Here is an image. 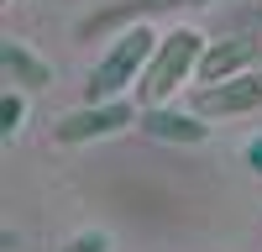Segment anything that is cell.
<instances>
[{
  "mask_svg": "<svg viewBox=\"0 0 262 252\" xmlns=\"http://www.w3.org/2000/svg\"><path fill=\"white\" fill-rule=\"evenodd\" d=\"M158 42H163V37L152 32V27H126V32L111 42V53L95 63L84 100H121L131 84H142V74H147L152 53H158Z\"/></svg>",
  "mask_w": 262,
  "mask_h": 252,
  "instance_id": "6da1fadb",
  "label": "cell"
},
{
  "mask_svg": "<svg viewBox=\"0 0 262 252\" xmlns=\"http://www.w3.org/2000/svg\"><path fill=\"white\" fill-rule=\"evenodd\" d=\"M205 48L210 42L194 32V27H173L163 42H158V53H152V63H147V74H142V100L147 105H163L179 84H189L194 79V69H200V58H205Z\"/></svg>",
  "mask_w": 262,
  "mask_h": 252,
  "instance_id": "7a4b0ae2",
  "label": "cell"
},
{
  "mask_svg": "<svg viewBox=\"0 0 262 252\" xmlns=\"http://www.w3.org/2000/svg\"><path fill=\"white\" fill-rule=\"evenodd\" d=\"M131 121H142V116H137V105H131L126 95L121 100H84L79 111H69L53 126V137L63 147H79V142H95V137H116V132H126Z\"/></svg>",
  "mask_w": 262,
  "mask_h": 252,
  "instance_id": "3957f363",
  "label": "cell"
},
{
  "mask_svg": "<svg viewBox=\"0 0 262 252\" xmlns=\"http://www.w3.org/2000/svg\"><path fill=\"white\" fill-rule=\"evenodd\" d=\"M262 105V74H236L226 84H205L200 100H194V111L200 116H236V111H257Z\"/></svg>",
  "mask_w": 262,
  "mask_h": 252,
  "instance_id": "277c9868",
  "label": "cell"
},
{
  "mask_svg": "<svg viewBox=\"0 0 262 252\" xmlns=\"http://www.w3.org/2000/svg\"><path fill=\"white\" fill-rule=\"evenodd\" d=\"M252 63H257V53H252L247 37H221V42H210V48H205L194 79H200V84H226V79H236V74H252Z\"/></svg>",
  "mask_w": 262,
  "mask_h": 252,
  "instance_id": "5b68a950",
  "label": "cell"
},
{
  "mask_svg": "<svg viewBox=\"0 0 262 252\" xmlns=\"http://www.w3.org/2000/svg\"><path fill=\"white\" fill-rule=\"evenodd\" d=\"M142 132L158 137V142H205V116L200 111H168V105H152L142 116Z\"/></svg>",
  "mask_w": 262,
  "mask_h": 252,
  "instance_id": "8992f818",
  "label": "cell"
},
{
  "mask_svg": "<svg viewBox=\"0 0 262 252\" xmlns=\"http://www.w3.org/2000/svg\"><path fill=\"white\" fill-rule=\"evenodd\" d=\"M0 69H6V79L16 84V90H42V84H53V69L37 53H27L16 37L0 42Z\"/></svg>",
  "mask_w": 262,
  "mask_h": 252,
  "instance_id": "52a82bcc",
  "label": "cell"
},
{
  "mask_svg": "<svg viewBox=\"0 0 262 252\" xmlns=\"http://www.w3.org/2000/svg\"><path fill=\"white\" fill-rule=\"evenodd\" d=\"M21 111H27V100H21V90L11 84V90L0 95V137H16V126H21Z\"/></svg>",
  "mask_w": 262,
  "mask_h": 252,
  "instance_id": "ba28073f",
  "label": "cell"
},
{
  "mask_svg": "<svg viewBox=\"0 0 262 252\" xmlns=\"http://www.w3.org/2000/svg\"><path fill=\"white\" fill-rule=\"evenodd\" d=\"M63 252H111V237H105V231H84V237H74Z\"/></svg>",
  "mask_w": 262,
  "mask_h": 252,
  "instance_id": "9c48e42d",
  "label": "cell"
},
{
  "mask_svg": "<svg viewBox=\"0 0 262 252\" xmlns=\"http://www.w3.org/2000/svg\"><path fill=\"white\" fill-rule=\"evenodd\" d=\"M247 163H252V174H262V137L247 142Z\"/></svg>",
  "mask_w": 262,
  "mask_h": 252,
  "instance_id": "30bf717a",
  "label": "cell"
},
{
  "mask_svg": "<svg viewBox=\"0 0 262 252\" xmlns=\"http://www.w3.org/2000/svg\"><path fill=\"white\" fill-rule=\"evenodd\" d=\"M189 6H200V0H189Z\"/></svg>",
  "mask_w": 262,
  "mask_h": 252,
  "instance_id": "8fae6325",
  "label": "cell"
},
{
  "mask_svg": "<svg viewBox=\"0 0 262 252\" xmlns=\"http://www.w3.org/2000/svg\"><path fill=\"white\" fill-rule=\"evenodd\" d=\"M257 74H262V69H257Z\"/></svg>",
  "mask_w": 262,
  "mask_h": 252,
  "instance_id": "7c38bea8",
  "label": "cell"
}]
</instances>
